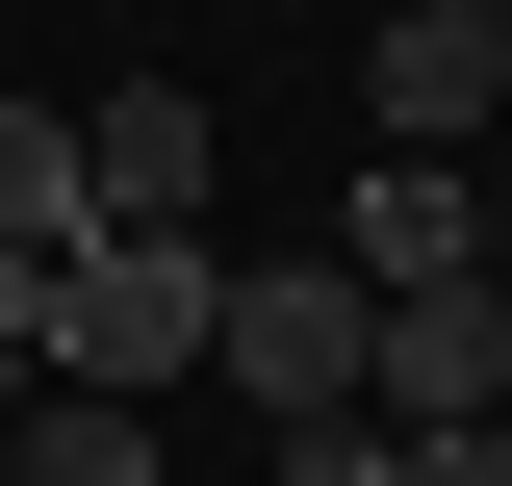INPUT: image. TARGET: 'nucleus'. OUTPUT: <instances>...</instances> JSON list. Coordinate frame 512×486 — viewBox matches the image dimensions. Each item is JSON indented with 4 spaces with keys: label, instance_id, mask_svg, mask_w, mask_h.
<instances>
[{
    "label": "nucleus",
    "instance_id": "f257e3e1",
    "mask_svg": "<svg viewBox=\"0 0 512 486\" xmlns=\"http://www.w3.org/2000/svg\"><path fill=\"white\" fill-rule=\"evenodd\" d=\"M205 307H231V256H205V231H77V256H52V333H26V384L154 410V384H205Z\"/></svg>",
    "mask_w": 512,
    "mask_h": 486
},
{
    "label": "nucleus",
    "instance_id": "f03ea898",
    "mask_svg": "<svg viewBox=\"0 0 512 486\" xmlns=\"http://www.w3.org/2000/svg\"><path fill=\"white\" fill-rule=\"evenodd\" d=\"M359 333H384L359 256H231V307H205V359L256 384V435H333L359 410Z\"/></svg>",
    "mask_w": 512,
    "mask_h": 486
},
{
    "label": "nucleus",
    "instance_id": "7ed1b4c3",
    "mask_svg": "<svg viewBox=\"0 0 512 486\" xmlns=\"http://www.w3.org/2000/svg\"><path fill=\"white\" fill-rule=\"evenodd\" d=\"M77 205H103V231H205V103H180V77L77 103Z\"/></svg>",
    "mask_w": 512,
    "mask_h": 486
},
{
    "label": "nucleus",
    "instance_id": "20e7f679",
    "mask_svg": "<svg viewBox=\"0 0 512 486\" xmlns=\"http://www.w3.org/2000/svg\"><path fill=\"white\" fill-rule=\"evenodd\" d=\"M461 410H487V282H436V307L359 333V435H461Z\"/></svg>",
    "mask_w": 512,
    "mask_h": 486
},
{
    "label": "nucleus",
    "instance_id": "39448f33",
    "mask_svg": "<svg viewBox=\"0 0 512 486\" xmlns=\"http://www.w3.org/2000/svg\"><path fill=\"white\" fill-rule=\"evenodd\" d=\"M333 256H359L384 307H436V282H487V231H461V154H384V180H359V231H333Z\"/></svg>",
    "mask_w": 512,
    "mask_h": 486
},
{
    "label": "nucleus",
    "instance_id": "423d86ee",
    "mask_svg": "<svg viewBox=\"0 0 512 486\" xmlns=\"http://www.w3.org/2000/svg\"><path fill=\"white\" fill-rule=\"evenodd\" d=\"M359 128H384V154H461V128H487V52H461L436 0H410V26L359 52Z\"/></svg>",
    "mask_w": 512,
    "mask_h": 486
},
{
    "label": "nucleus",
    "instance_id": "0eeeda50",
    "mask_svg": "<svg viewBox=\"0 0 512 486\" xmlns=\"http://www.w3.org/2000/svg\"><path fill=\"white\" fill-rule=\"evenodd\" d=\"M0 486H180V461H154V410H103V384H26V410H0Z\"/></svg>",
    "mask_w": 512,
    "mask_h": 486
},
{
    "label": "nucleus",
    "instance_id": "6e6552de",
    "mask_svg": "<svg viewBox=\"0 0 512 486\" xmlns=\"http://www.w3.org/2000/svg\"><path fill=\"white\" fill-rule=\"evenodd\" d=\"M103 205H77V103H0V256H77Z\"/></svg>",
    "mask_w": 512,
    "mask_h": 486
},
{
    "label": "nucleus",
    "instance_id": "1a4fd4ad",
    "mask_svg": "<svg viewBox=\"0 0 512 486\" xmlns=\"http://www.w3.org/2000/svg\"><path fill=\"white\" fill-rule=\"evenodd\" d=\"M282 486H410V435H359V410H333V435H282Z\"/></svg>",
    "mask_w": 512,
    "mask_h": 486
},
{
    "label": "nucleus",
    "instance_id": "9d476101",
    "mask_svg": "<svg viewBox=\"0 0 512 486\" xmlns=\"http://www.w3.org/2000/svg\"><path fill=\"white\" fill-rule=\"evenodd\" d=\"M410 486H512V410H461V435H410Z\"/></svg>",
    "mask_w": 512,
    "mask_h": 486
},
{
    "label": "nucleus",
    "instance_id": "9b49d317",
    "mask_svg": "<svg viewBox=\"0 0 512 486\" xmlns=\"http://www.w3.org/2000/svg\"><path fill=\"white\" fill-rule=\"evenodd\" d=\"M461 52H487V128H512V0H487V26H461Z\"/></svg>",
    "mask_w": 512,
    "mask_h": 486
},
{
    "label": "nucleus",
    "instance_id": "f8f14e48",
    "mask_svg": "<svg viewBox=\"0 0 512 486\" xmlns=\"http://www.w3.org/2000/svg\"><path fill=\"white\" fill-rule=\"evenodd\" d=\"M0 410H26V359H0Z\"/></svg>",
    "mask_w": 512,
    "mask_h": 486
},
{
    "label": "nucleus",
    "instance_id": "ddd939ff",
    "mask_svg": "<svg viewBox=\"0 0 512 486\" xmlns=\"http://www.w3.org/2000/svg\"><path fill=\"white\" fill-rule=\"evenodd\" d=\"M436 26H487V0H436Z\"/></svg>",
    "mask_w": 512,
    "mask_h": 486
}]
</instances>
